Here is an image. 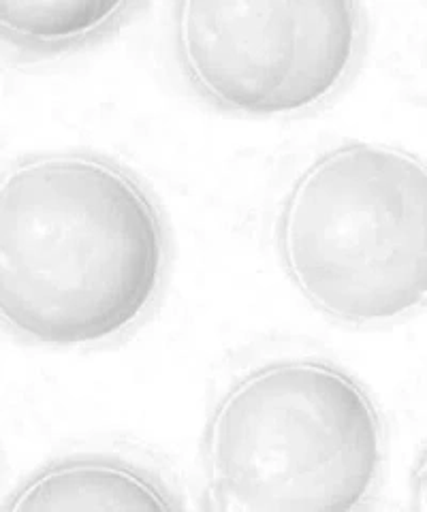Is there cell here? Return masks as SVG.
Masks as SVG:
<instances>
[{
	"mask_svg": "<svg viewBox=\"0 0 427 512\" xmlns=\"http://www.w3.org/2000/svg\"><path fill=\"white\" fill-rule=\"evenodd\" d=\"M161 210L135 175L86 152L0 173V325L47 346L133 329L167 271Z\"/></svg>",
	"mask_w": 427,
	"mask_h": 512,
	"instance_id": "cell-1",
	"label": "cell"
},
{
	"mask_svg": "<svg viewBox=\"0 0 427 512\" xmlns=\"http://www.w3.org/2000/svg\"><path fill=\"white\" fill-rule=\"evenodd\" d=\"M383 463V419L368 391L342 367L308 357L270 361L237 378L203 440L212 510H361Z\"/></svg>",
	"mask_w": 427,
	"mask_h": 512,
	"instance_id": "cell-2",
	"label": "cell"
},
{
	"mask_svg": "<svg viewBox=\"0 0 427 512\" xmlns=\"http://www.w3.org/2000/svg\"><path fill=\"white\" fill-rule=\"evenodd\" d=\"M427 180L421 160L353 141L297 175L278 216L284 269L312 306L353 325H385L427 291Z\"/></svg>",
	"mask_w": 427,
	"mask_h": 512,
	"instance_id": "cell-3",
	"label": "cell"
},
{
	"mask_svg": "<svg viewBox=\"0 0 427 512\" xmlns=\"http://www.w3.org/2000/svg\"><path fill=\"white\" fill-rule=\"evenodd\" d=\"M173 32L191 86L248 116L325 103L353 73L363 45L353 3H182Z\"/></svg>",
	"mask_w": 427,
	"mask_h": 512,
	"instance_id": "cell-4",
	"label": "cell"
},
{
	"mask_svg": "<svg viewBox=\"0 0 427 512\" xmlns=\"http://www.w3.org/2000/svg\"><path fill=\"white\" fill-rule=\"evenodd\" d=\"M7 510H176L156 474L118 457L79 455L43 468L11 495Z\"/></svg>",
	"mask_w": 427,
	"mask_h": 512,
	"instance_id": "cell-5",
	"label": "cell"
},
{
	"mask_svg": "<svg viewBox=\"0 0 427 512\" xmlns=\"http://www.w3.org/2000/svg\"><path fill=\"white\" fill-rule=\"evenodd\" d=\"M139 7L105 0L0 3V41L30 52H62L105 37Z\"/></svg>",
	"mask_w": 427,
	"mask_h": 512,
	"instance_id": "cell-6",
	"label": "cell"
}]
</instances>
